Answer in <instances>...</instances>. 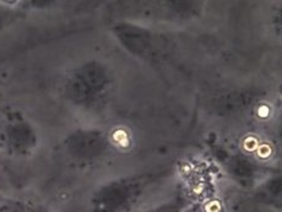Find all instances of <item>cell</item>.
Wrapping results in <instances>:
<instances>
[]
</instances>
